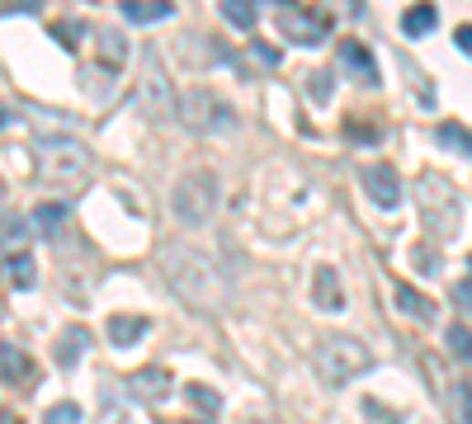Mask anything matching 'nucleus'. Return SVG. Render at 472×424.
Instances as JSON below:
<instances>
[{
    "label": "nucleus",
    "instance_id": "f257e3e1",
    "mask_svg": "<svg viewBox=\"0 0 472 424\" xmlns=\"http://www.w3.org/2000/svg\"><path fill=\"white\" fill-rule=\"evenodd\" d=\"M161 269H165V283H171L175 297H180L189 311H204V316L227 311L232 283L217 274V264L208 260L204 250H194V245H165Z\"/></svg>",
    "mask_w": 472,
    "mask_h": 424
},
{
    "label": "nucleus",
    "instance_id": "f03ea898",
    "mask_svg": "<svg viewBox=\"0 0 472 424\" xmlns=\"http://www.w3.org/2000/svg\"><path fill=\"white\" fill-rule=\"evenodd\" d=\"M34 165L38 180L52 189H80L95 170V156L80 137H38L34 141Z\"/></svg>",
    "mask_w": 472,
    "mask_h": 424
},
{
    "label": "nucleus",
    "instance_id": "7ed1b4c3",
    "mask_svg": "<svg viewBox=\"0 0 472 424\" xmlns=\"http://www.w3.org/2000/svg\"><path fill=\"white\" fill-rule=\"evenodd\" d=\"M373 367V349L354 335H326L317 345V377L326 387H345L354 377H364Z\"/></svg>",
    "mask_w": 472,
    "mask_h": 424
},
{
    "label": "nucleus",
    "instance_id": "20e7f679",
    "mask_svg": "<svg viewBox=\"0 0 472 424\" xmlns=\"http://www.w3.org/2000/svg\"><path fill=\"white\" fill-rule=\"evenodd\" d=\"M217 208V175L213 170H189V175L175 180L171 189V217L180 226H208Z\"/></svg>",
    "mask_w": 472,
    "mask_h": 424
},
{
    "label": "nucleus",
    "instance_id": "39448f33",
    "mask_svg": "<svg viewBox=\"0 0 472 424\" xmlns=\"http://www.w3.org/2000/svg\"><path fill=\"white\" fill-rule=\"evenodd\" d=\"M175 119H180L189 132L213 137V132H227V128H236V109H232L227 99H222L217 90H208V85H194V90H184V95H180Z\"/></svg>",
    "mask_w": 472,
    "mask_h": 424
},
{
    "label": "nucleus",
    "instance_id": "423d86ee",
    "mask_svg": "<svg viewBox=\"0 0 472 424\" xmlns=\"http://www.w3.org/2000/svg\"><path fill=\"white\" fill-rule=\"evenodd\" d=\"M415 198H421V217H425V226H430L439 241L458 236L463 198H458V189H454L449 180H444V175H425L421 184H415Z\"/></svg>",
    "mask_w": 472,
    "mask_h": 424
},
{
    "label": "nucleus",
    "instance_id": "0eeeda50",
    "mask_svg": "<svg viewBox=\"0 0 472 424\" xmlns=\"http://www.w3.org/2000/svg\"><path fill=\"white\" fill-rule=\"evenodd\" d=\"M137 104L147 109V119H171V113L180 109V95H175L171 76H165L156 47H142V71H137Z\"/></svg>",
    "mask_w": 472,
    "mask_h": 424
},
{
    "label": "nucleus",
    "instance_id": "6e6552de",
    "mask_svg": "<svg viewBox=\"0 0 472 424\" xmlns=\"http://www.w3.org/2000/svg\"><path fill=\"white\" fill-rule=\"evenodd\" d=\"M279 34L298 47H321L330 38V15L321 10H298V5H279Z\"/></svg>",
    "mask_w": 472,
    "mask_h": 424
},
{
    "label": "nucleus",
    "instance_id": "1a4fd4ad",
    "mask_svg": "<svg viewBox=\"0 0 472 424\" xmlns=\"http://www.w3.org/2000/svg\"><path fill=\"white\" fill-rule=\"evenodd\" d=\"M359 184H364V193L378 208H397L402 203V175H397L393 160H369L364 170H359Z\"/></svg>",
    "mask_w": 472,
    "mask_h": 424
},
{
    "label": "nucleus",
    "instance_id": "9d476101",
    "mask_svg": "<svg viewBox=\"0 0 472 424\" xmlns=\"http://www.w3.org/2000/svg\"><path fill=\"white\" fill-rule=\"evenodd\" d=\"M336 57H341V71H345L350 80H359V85H369V90L383 80V76H378V62H373V52L359 43V38H345Z\"/></svg>",
    "mask_w": 472,
    "mask_h": 424
},
{
    "label": "nucleus",
    "instance_id": "9b49d317",
    "mask_svg": "<svg viewBox=\"0 0 472 424\" xmlns=\"http://www.w3.org/2000/svg\"><path fill=\"white\" fill-rule=\"evenodd\" d=\"M0 382H15V387H34L38 373H34V358L24 354L19 345L0 339Z\"/></svg>",
    "mask_w": 472,
    "mask_h": 424
},
{
    "label": "nucleus",
    "instance_id": "f8f14e48",
    "mask_svg": "<svg viewBox=\"0 0 472 424\" xmlns=\"http://www.w3.org/2000/svg\"><path fill=\"white\" fill-rule=\"evenodd\" d=\"M128 391L137 396V401H165V396H171V373H165V367H137V373L128 377Z\"/></svg>",
    "mask_w": 472,
    "mask_h": 424
},
{
    "label": "nucleus",
    "instance_id": "ddd939ff",
    "mask_svg": "<svg viewBox=\"0 0 472 424\" xmlns=\"http://www.w3.org/2000/svg\"><path fill=\"white\" fill-rule=\"evenodd\" d=\"M312 293H317V306H321V311H345V288H341V274L330 269V264H321V269H317V278H312Z\"/></svg>",
    "mask_w": 472,
    "mask_h": 424
},
{
    "label": "nucleus",
    "instance_id": "4468645a",
    "mask_svg": "<svg viewBox=\"0 0 472 424\" xmlns=\"http://www.w3.org/2000/svg\"><path fill=\"white\" fill-rule=\"evenodd\" d=\"M152 330V321L147 316H109V326H104V335H109V345L114 349H128V345H137Z\"/></svg>",
    "mask_w": 472,
    "mask_h": 424
},
{
    "label": "nucleus",
    "instance_id": "2eb2a0df",
    "mask_svg": "<svg viewBox=\"0 0 472 424\" xmlns=\"http://www.w3.org/2000/svg\"><path fill=\"white\" fill-rule=\"evenodd\" d=\"M119 15L128 24H156V19H171L175 5L171 0H119Z\"/></svg>",
    "mask_w": 472,
    "mask_h": 424
},
{
    "label": "nucleus",
    "instance_id": "dca6fc26",
    "mask_svg": "<svg viewBox=\"0 0 472 424\" xmlns=\"http://www.w3.org/2000/svg\"><path fill=\"white\" fill-rule=\"evenodd\" d=\"M95 52H100V67H109V71H119L123 67V57H128V43H123V34L119 28H95Z\"/></svg>",
    "mask_w": 472,
    "mask_h": 424
},
{
    "label": "nucleus",
    "instance_id": "f3484780",
    "mask_svg": "<svg viewBox=\"0 0 472 424\" xmlns=\"http://www.w3.org/2000/svg\"><path fill=\"white\" fill-rule=\"evenodd\" d=\"M29 226H34V232L38 236H58L62 232V226H67V203H58V198H47V203H38L34 212H29Z\"/></svg>",
    "mask_w": 472,
    "mask_h": 424
},
{
    "label": "nucleus",
    "instance_id": "a211bd4d",
    "mask_svg": "<svg viewBox=\"0 0 472 424\" xmlns=\"http://www.w3.org/2000/svg\"><path fill=\"white\" fill-rule=\"evenodd\" d=\"M435 28H439V10L430 5V0H421V5H411L402 15V34L406 38H425V34H435Z\"/></svg>",
    "mask_w": 472,
    "mask_h": 424
},
{
    "label": "nucleus",
    "instance_id": "6ab92c4d",
    "mask_svg": "<svg viewBox=\"0 0 472 424\" xmlns=\"http://www.w3.org/2000/svg\"><path fill=\"white\" fill-rule=\"evenodd\" d=\"M29 236H34V226H29V217L0 212V250H5V254L24 250V241H29Z\"/></svg>",
    "mask_w": 472,
    "mask_h": 424
},
{
    "label": "nucleus",
    "instance_id": "aec40b11",
    "mask_svg": "<svg viewBox=\"0 0 472 424\" xmlns=\"http://www.w3.org/2000/svg\"><path fill=\"white\" fill-rule=\"evenodd\" d=\"M217 10H222V19H227L232 28H241V34H251L256 19H260L256 0H217Z\"/></svg>",
    "mask_w": 472,
    "mask_h": 424
},
{
    "label": "nucleus",
    "instance_id": "412c9836",
    "mask_svg": "<svg viewBox=\"0 0 472 424\" xmlns=\"http://www.w3.org/2000/svg\"><path fill=\"white\" fill-rule=\"evenodd\" d=\"M435 141H439L444 151H454V156H472V128H463L454 119L435 128Z\"/></svg>",
    "mask_w": 472,
    "mask_h": 424
},
{
    "label": "nucleus",
    "instance_id": "4be33fe9",
    "mask_svg": "<svg viewBox=\"0 0 472 424\" xmlns=\"http://www.w3.org/2000/svg\"><path fill=\"white\" fill-rule=\"evenodd\" d=\"M86 345H90V330H80V326L62 330V339H58V367H76L80 354H86Z\"/></svg>",
    "mask_w": 472,
    "mask_h": 424
},
{
    "label": "nucleus",
    "instance_id": "5701e85b",
    "mask_svg": "<svg viewBox=\"0 0 472 424\" xmlns=\"http://www.w3.org/2000/svg\"><path fill=\"white\" fill-rule=\"evenodd\" d=\"M393 302L406 311V316H421V321H430V316H435V306H430L421 293H415L411 283H397V288H393Z\"/></svg>",
    "mask_w": 472,
    "mask_h": 424
},
{
    "label": "nucleus",
    "instance_id": "b1692460",
    "mask_svg": "<svg viewBox=\"0 0 472 424\" xmlns=\"http://www.w3.org/2000/svg\"><path fill=\"white\" fill-rule=\"evenodd\" d=\"M5 278L15 283V288H34V278H38V269H34V254L15 250L10 260H5Z\"/></svg>",
    "mask_w": 472,
    "mask_h": 424
},
{
    "label": "nucleus",
    "instance_id": "393cba45",
    "mask_svg": "<svg viewBox=\"0 0 472 424\" xmlns=\"http://www.w3.org/2000/svg\"><path fill=\"white\" fill-rule=\"evenodd\" d=\"M184 396H189L194 406H199L204 419H217V410H222V391H213V387H204V382H189Z\"/></svg>",
    "mask_w": 472,
    "mask_h": 424
},
{
    "label": "nucleus",
    "instance_id": "a878e982",
    "mask_svg": "<svg viewBox=\"0 0 472 424\" xmlns=\"http://www.w3.org/2000/svg\"><path fill=\"white\" fill-rule=\"evenodd\" d=\"M444 345H449V354L454 358H463V363H472V326H449V330H444Z\"/></svg>",
    "mask_w": 472,
    "mask_h": 424
},
{
    "label": "nucleus",
    "instance_id": "bb28decb",
    "mask_svg": "<svg viewBox=\"0 0 472 424\" xmlns=\"http://www.w3.org/2000/svg\"><path fill=\"white\" fill-rule=\"evenodd\" d=\"M330 95H336V76H330V71H312V76H308V99H312V104H326Z\"/></svg>",
    "mask_w": 472,
    "mask_h": 424
},
{
    "label": "nucleus",
    "instance_id": "cd10ccee",
    "mask_svg": "<svg viewBox=\"0 0 472 424\" xmlns=\"http://www.w3.org/2000/svg\"><path fill=\"white\" fill-rule=\"evenodd\" d=\"M52 38H58L67 52H76V43H80V24H76V19H67V24H52Z\"/></svg>",
    "mask_w": 472,
    "mask_h": 424
},
{
    "label": "nucleus",
    "instance_id": "c85d7f7f",
    "mask_svg": "<svg viewBox=\"0 0 472 424\" xmlns=\"http://www.w3.org/2000/svg\"><path fill=\"white\" fill-rule=\"evenodd\" d=\"M43 424H80V406H71V401L52 406V410L43 415Z\"/></svg>",
    "mask_w": 472,
    "mask_h": 424
},
{
    "label": "nucleus",
    "instance_id": "c756f323",
    "mask_svg": "<svg viewBox=\"0 0 472 424\" xmlns=\"http://www.w3.org/2000/svg\"><path fill=\"white\" fill-rule=\"evenodd\" d=\"M411 264H415V274H435V269H439V254H435L430 245H415V250H411Z\"/></svg>",
    "mask_w": 472,
    "mask_h": 424
},
{
    "label": "nucleus",
    "instance_id": "7c9ffc66",
    "mask_svg": "<svg viewBox=\"0 0 472 424\" xmlns=\"http://www.w3.org/2000/svg\"><path fill=\"white\" fill-rule=\"evenodd\" d=\"M454 297H458V306L467 311V316H472V260H467V278L458 283V293H454Z\"/></svg>",
    "mask_w": 472,
    "mask_h": 424
},
{
    "label": "nucleus",
    "instance_id": "2f4dec72",
    "mask_svg": "<svg viewBox=\"0 0 472 424\" xmlns=\"http://www.w3.org/2000/svg\"><path fill=\"white\" fill-rule=\"evenodd\" d=\"M345 132H350L354 141H359V137H364V141H373V137H378V128H373V123H354V119L345 123Z\"/></svg>",
    "mask_w": 472,
    "mask_h": 424
},
{
    "label": "nucleus",
    "instance_id": "473e14b6",
    "mask_svg": "<svg viewBox=\"0 0 472 424\" xmlns=\"http://www.w3.org/2000/svg\"><path fill=\"white\" fill-rule=\"evenodd\" d=\"M330 5H336L341 15H350V19H359V15H364V0H330Z\"/></svg>",
    "mask_w": 472,
    "mask_h": 424
},
{
    "label": "nucleus",
    "instance_id": "72a5a7b5",
    "mask_svg": "<svg viewBox=\"0 0 472 424\" xmlns=\"http://www.w3.org/2000/svg\"><path fill=\"white\" fill-rule=\"evenodd\" d=\"M454 43H458V52H467V57H472V24H458Z\"/></svg>",
    "mask_w": 472,
    "mask_h": 424
},
{
    "label": "nucleus",
    "instance_id": "f704fd0d",
    "mask_svg": "<svg viewBox=\"0 0 472 424\" xmlns=\"http://www.w3.org/2000/svg\"><path fill=\"white\" fill-rule=\"evenodd\" d=\"M251 47H256V57H260V62H269V67H279V52H274L269 43H260V38H256Z\"/></svg>",
    "mask_w": 472,
    "mask_h": 424
},
{
    "label": "nucleus",
    "instance_id": "c9c22d12",
    "mask_svg": "<svg viewBox=\"0 0 472 424\" xmlns=\"http://www.w3.org/2000/svg\"><path fill=\"white\" fill-rule=\"evenodd\" d=\"M0 128H10V109L5 104H0Z\"/></svg>",
    "mask_w": 472,
    "mask_h": 424
},
{
    "label": "nucleus",
    "instance_id": "e433bc0d",
    "mask_svg": "<svg viewBox=\"0 0 472 424\" xmlns=\"http://www.w3.org/2000/svg\"><path fill=\"white\" fill-rule=\"evenodd\" d=\"M0 424H19V419H15V415H0Z\"/></svg>",
    "mask_w": 472,
    "mask_h": 424
},
{
    "label": "nucleus",
    "instance_id": "4c0bfd02",
    "mask_svg": "<svg viewBox=\"0 0 472 424\" xmlns=\"http://www.w3.org/2000/svg\"><path fill=\"white\" fill-rule=\"evenodd\" d=\"M161 424H184V419H161Z\"/></svg>",
    "mask_w": 472,
    "mask_h": 424
},
{
    "label": "nucleus",
    "instance_id": "58836bf2",
    "mask_svg": "<svg viewBox=\"0 0 472 424\" xmlns=\"http://www.w3.org/2000/svg\"><path fill=\"white\" fill-rule=\"evenodd\" d=\"M0 198H5V184H0Z\"/></svg>",
    "mask_w": 472,
    "mask_h": 424
}]
</instances>
